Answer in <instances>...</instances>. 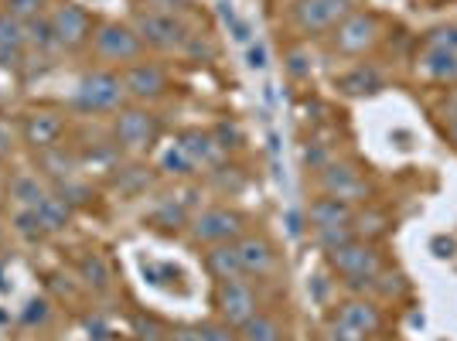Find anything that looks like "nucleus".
Instances as JSON below:
<instances>
[{"mask_svg":"<svg viewBox=\"0 0 457 341\" xmlns=\"http://www.w3.org/2000/svg\"><path fill=\"white\" fill-rule=\"evenodd\" d=\"M324 260L335 270V277L352 290H372L376 277H379L386 263H382V253L365 239H352L335 249H324Z\"/></svg>","mask_w":457,"mask_h":341,"instance_id":"obj_1","label":"nucleus"},{"mask_svg":"<svg viewBox=\"0 0 457 341\" xmlns=\"http://www.w3.org/2000/svg\"><path fill=\"white\" fill-rule=\"evenodd\" d=\"M89 48H93V55L106 69H113V65L123 69V65L140 62V58L147 55V45L140 41L134 24H127V21H103V24H96Z\"/></svg>","mask_w":457,"mask_h":341,"instance_id":"obj_2","label":"nucleus"},{"mask_svg":"<svg viewBox=\"0 0 457 341\" xmlns=\"http://www.w3.org/2000/svg\"><path fill=\"white\" fill-rule=\"evenodd\" d=\"M76 106L89 116H103V113L123 110V106H127V89H123L120 69L99 65V69H93V72H86L76 86Z\"/></svg>","mask_w":457,"mask_h":341,"instance_id":"obj_3","label":"nucleus"},{"mask_svg":"<svg viewBox=\"0 0 457 341\" xmlns=\"http://www.w3.org/2000/svg\"><path fill=\"white\" fill-rule=\"evenodd\" d=\"M352 11H359V0H294L290 4V24L304 38L331 35Z\"/></svg>","mask_w":457,"mask_h":341,"instance_id":"obj_4","label":"nucleus"},{"mask_svg":"<svg viewBox=\"0 0 457 341\" xmlns=\"http://www.w3.org/2000/svg\"><path fill=\"white\" fill-rule=\"evenodd\" d=\"M246 215L228 205H212L202 209L188 222V236L195 246H222V243H236L239 236H246Z\"/></svg>","mask_w":457,"mask_h":341,"instance_id":"obj_5","label":"nucleus"},{"mask_svg":"<svg viewBox=\"0 0 457 341\" xmlns=\"http://www.w3.org/2000/svg\"><path fill=\"white\" fill-rule=\"evenodd\" d=\"M134 28L140 41L154 48V52H174V48H185V41L191 38L185 21L178 18L168 7H147V11H137Z\"/></svg>","mask_w":457,"mask_h":341,"instance_id":"obj_6","label":"nucleus"},{"mask_svg":"<svg viewBox=\"0 0 457 341\" xmlns=\"http://www.w3.org/2000/svg\"><path fill=\"white\" fill-rule=\"evenodd\" d=\"M382 41V18L376 11H352L348 18L331 31V48L345 58H362Z\"/></svg>","mask_w":457,"mask_h":341,"instance_id":"obj_7","label":"nucleus"},{"mask_svg":"<svg viewBox=\"0 0 457 341\" xmlns=\"http://www.w3.org/2000/svg\"><path fill=\"white\" fill-rule=\"evenodd\" d=\"M48 28H52L55 48H62V52L86 48V45L93 41V31H96L89 11L79 7L76 0H58V4H52V11H48Z\"/></svg>","mask_w":457,"mask_h":341,"instance_id":"obj_8","label":"nucleus"},{"mask_svg":"<svg viewBox=\"0 0 457 341\" xmlns=\"http://www.w3.org/2000/svg\"><path fill=\"white\" fill-rule=\"evenodd\" d=\"M161 127H157V116L144 106H123L113 113V140L120 151L127 154H147L157 144Z\"/></svg>","mask_w":457,"mask_h":341,"instance_id":"obj_9","label":"nucleus"},{"mask_svg":"<svg viewBox=\"0 0 457 341\" xmlns=\"http://www.w3.org/2000/svg\"><path fill=\"white\" fill-rule=\"evenodd\" d=\"M318 188L328 198H338L345 205H362L372 195V181L365 178V170L352 161H331L318 174Z\"/></svg>","mask_w":457,"mask_h":341,"instance_id":"obj_10","label":"nucleus"},{"mask_svg":"<svg viewBox=\"0 0 457 341\" xmlns=\"http://www.w3.org/2000/svg\"><path fill=\"white\" fill-rule=\"evenodd\" d=\"M120 79H123L127 99H130V103H137V106L154 103V99L168 96V89H171V76H168V69H164L161 62L147 58V55L140 58V62L123 65V69H120Z\"/></svg>","mask_w":457,"mask_h":341,"instance_id":"obj_11","label":"nucleus"},{"mask_svg":"<svg viewBox=\"0 0 457 341\" xmlns=\"http://www.w3.org/2000/svg\"><path fill=\"white\" fill-rule=\"evenodd\" d=\"M382 328V311L372 301L352 297L338 304L335 318H331V338L335 341H365Z\"/></svg>","mask_w":457,"mask_h":341,"instance_id":"obj_12","label":"nucleus"},{"mask_svg":"<svg viewBox=\"0 0 457 341\" xmlns=\"http://www.w3.org/2000/svg\"><path fill=\"white\" fill-rule=\"evenodd\" d=\"M256 311H263V307H260V297H256V287L249 284L246 277L215 284V314H219V321L243 328Z\"/></svg>","mask_w":457,"mask_h":341,"instance_id":"obj_13","label":"nucleus"},{"mask_svg":"<svg viewBox=\"0 0 457 341\" xmlns=\"http://www.w3.org/2000/svg\"><path fill=\"white\" fill-rule=\"evenodd\" d=\"M18 133L21 140L38 154L48 151V147H58L62 137H65V113L45 110V106L41 110H28V113H21Z\"/></svg>","mask_w":457,"mask_h":341,"instance_id":"obj_14","label":"nucleus"},{"mask_svg":"<svg viewBox=\"0 0 457 341\" xmlns=\"http://www.w3.org/2000/svg\"><path fill=\"white\" fill-rule=\"evenodd\" d=\"M236 253H239V266H243V277H270L277 270V249L270 243L263 232H246L236 239Z\"/></svg>","mask_w":457,"mask_h":341,"instance_id":"obj_15","label":"nucleus"},{"mask_svg":"<svg viewBox=\"0 0 457 341\" xmlns=\"http://www.w3.org/2000/svg\"><path fill=\"white\" fill-rule=\"evenodd\" d=\"M417 76L437 86H457V52L423 38L417 52Z\"/></svg>","mask_w":457,"mask_h":341,"instance_id":"obj_16","label":"nucleus"},{"mask_svg":"<svg viewBox=\"0 0 457 341\" xmlns=\"http://www.w3.org/2000/svg\"><path fill=\"white\" fill-rule=\"evenodd\" d=\"M355 222V205H345L338 198H314L311 202V209H307V226L314 229V236L318 232H328V229H342V226H352Z\"/></svg>","mask_w":457,"mask_h":341,"instance_id":"obj_17","label":"nucleus"},{"mask_svg":"<svg viewBox=\"0 0 457 341\" xmlns=\"http://www.w3.org/2000/svg\"><path fill=\"white\" fill-rule=\"evenodd\" d=\"M335 86H338V93L342 96H352V99H365V96H376L382 89V76L376 65H369V62H359V65H352L348 72L335 79Z\"/></svg>","mask_w":457,"mask_h":341,"instance_id":"obj_18","label":"nucleus"},{"mask_svg":"<svg viewBox=\"0 0 457 341\" xmlns=\"http://www.w3.org/2000/svg\"><path fill=\"white\" fill-rule=\"evenodd\" d=\"M202 263L209 270V277L219 284V280H236L243 277V266H239V253H236V243H222V246H205L202 253Z\"/></svg>","mask_w":457,"mask_h":341,"instance_id":"obj_19","label":"nucleus"},{"mask_svg":"<svg viewBox=\"0 0 457 341\" xmlns=\"http://www.w3.org/2000/svg\"><path fill=\"white\" fill-rule=\"evenodd\" d=\"M24 48H28V24L0 7V58H4L7 65H11V62L18 65L21 55H24Z\"/></svg>","mask_w":457,"mask_h":341,"instance_id":"obj_20","label":"nucleus"},{"mask_svg":"<svg viewBox=\"0 0 457 341\" xmlns=\"http://www.w3.org/2000/svg\"><path fill=\"white\" fill-rule=\"evenodd\" d=\"M76 270H79V280L86 287H93L96 294H103V290H110V284H113V270H110V263L99 256V253H82L76 260Z\"/></svg>","mask_w":457,"mask_h":341,"instance_id":"obj_21","label":"nucleus"},{"mask_svg":"<svg viewBox=\"0 0 457 341\" xmlns=\"http://www.w3.org/2000/svg\"><path fill=\"white\" fill-rule=\"evenodd\" d=\"M243 341H287L284 324L277 321L270 311H256L243 328H236Z\"/></svg>","mask_w":457,"mask_h":341,"instance_id":"obj_22","label":"nucleus"},{"mask_svg":"<svg viewBox=\"0 0 457 341\" xmlns=\"http://www.w3.org/2000/svg\"><path fill=\"white\" fill-rule=\"evenodd\" d=\"M11 198L18 202L21 209H38L41 202L48 198V191L41 188L38 174H31V170H21L11 178Z\"/></svg>","mask_w":457,"mask_h":341,"instance_id":"obj_23","label":"nucleus"},{"mask_svg":"<svg viewBox=\"0 0 457 341\" xmlns=\"http://www.w3.org/2000/svg\"><path fill=\"white\" fill-rule=\"evenodd\" d=\"M35 215H38L41 232H62V229L72 222V205L65 198H58V195H48L38 209H35Z\"/></svg>","mask_w":457,"mask_h":341,"instance_id":"obj_24","label":"nucleus"},{"mask_svg":"<svg viewBox=\"0 0 457 341\" xmlns=\"http://www.w3.org/2000/svg\"><path fill=\"white\" fill-rule=\"evenodd\" d=\"M181 147L185 154L191 157V164H209L212 157H215V140H212V133H202V130H188L181 137Z\"/></svg>","mask_w":457,"mask_h":341,"instance_id":"obj_25","label":"nucleus"},{"mask_svg":"<svg viewBox=\"0 0 457 341\" xmlns=\"http://www.w3.org/2000/svg\"><path fill=\"white\" fill-rule=\"evenodd\" d=\"M188 215H185V209L181 205H174V202H164L161 209L151 215V226L154 229H164V232H178V229H188Z\"/></svg>","mask_w":457,"mask_h":341,"instance_id":"obj_26","label":"nucleus"},{"mask_svg":"<svg viewBox=\"0 0 457 341\" xmlns=\"http://www.w3.org/2000/svg\"><path fill=\"white\" fill-rule=\"evenodd\" d=\"M4 11L28 24V21L45 18L52 11V0H4Z\"/></svg>","mask_w":457,"mask_h":341,"instance_id":"obj_27","label":"nucleus"},{"mask_svg":"<svg viewBox=\"0 0 457 341\" xmlns=\"http://www.w3.org/2000/svg\"><path fill=\"white\" fill-rule=\"evenodd\" d=\"M202 341H243L239 338V331L226 321H202Z\"/></svg>","mask_w":457,"mask_h":341,"instance_id":"obj_28","label":"nucleus"},{"mask_svg":"<svg viewBox=\"0 0 457 341\" xmlns=\"http://www.w3.org/2000/svg\"><path fill=\"white\" fill-rule=\"evenodd\" d=\"M168 341H202V328L198 324H178L168 331Z\"/></svg>","mask_w":457,"mask_h":341,"instance_id":"obj_29","label":"nucleus"},{"mask_svg":"<svg viewBox=\"0 0 457 341\" xmlns=\"http://www.w3.org/2000/svg\"><path fill=\"white\" fill-rule=\"evenodd\" d=\"M440 116H444V123H447V120H457V86H451L447 96H444V103H440Z\"/></svg>","mask_w":457,"mask_h":341,"instance_id":"obj_30","label":"nucleus"},{"mask_svg":"<svg viewBox=\"0 0 457 341\" xmlns=\"http://www.w3.org/2000/svg\"><path fill=\"white\" fill-rule=\"evenodd\" d=\"M307 58L301 55V52H290V62H287V72H290V76H311V65H304Z\"/></svg>","mask_w":457,"mask_h":341,"instance_id":"obj_31","label":"nucleus"},{"mask_svg":"<svg viewBox=\"0 0 457 341\" xmlns=\"http://www.w3.org/2000/svg\"><path fill=\"white\" fill-rule=\"evenodd\" d=\"M11 147H14V137L7 130V123H0V161L11 157Z\"/></svg>","mask_w":457,"mask_h":341,"instance_id":"obj_32","label":"nucleus"},{"mask_svg":"<svg viewBox=\"0 0 457 341\" xmlns=\"http://www.w3.org/2000/svg\"><path fill=\"white\" fill-rule=\"evenodd\" d=\"M249 65H253V69H263V65H267V52H263L260 45L249 48Z\"/></svg>","mask_w":457,"mask_h":341,"instance_id":"obj_33","label":"nucleus"},{"mask_svg":"<svg viewBox=\"0 0 457 341\" xmlns=\"http://www.w3.org/2000/svg\"><path fill=\"white\" fill-rule=\"evenodd\" d=\"M444 130H447V140L454 144V151H457V120H447V123H444Z\"/></svg>","mask_w":457,"mask_h":341,"instance_id":"obj_34","label":"nucleus"},{"mask_svg":"<svg viewBox=\"0 0 457 341\" xmlns=\"http://www.w3.org/2000/svg\"><path fill=\"white\" fill-rule=\"evenodd\" d=\"M434 4H444V0H434Z\"/></svg>","mask_w":457,"mask_h":341,"instance_id":"obj_35","label":"nucleus"},{"mask_svg":"<svg viewBox=\"0 0 457 341\" xmlns=\"http://www.w3.org/2000/svg\"><path fill=\"white\" fill-rule=\"evenodd\" d=\"M328 341H335V338H328Z\"/></svg>","mask_w":457,"mask_h":341,"instance_id":"obj_36","label":"nucleus"}]
</instances>
